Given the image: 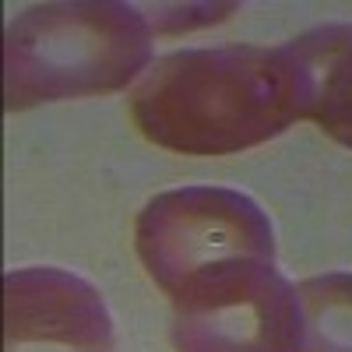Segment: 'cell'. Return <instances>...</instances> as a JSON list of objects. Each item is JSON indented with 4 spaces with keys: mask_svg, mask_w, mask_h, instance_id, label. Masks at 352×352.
Here are the masks:
<instances>
[{
    "mask_svg": "<svg viewBox=\"0 0 352 352\" xmlns=\"http://www.w3.org/2000/svg\"><path fill=\"white\" fill-rule=\"evenodd\" d=\"M285 53L300 74L303 120L352 148V25H317Z\"/></svg>",
    "mask_w": 352,
    "mask_h": 352,
    "instance_id": "cell-6",
    "label": "cell"
},
{
    "mask_svg": "<svg viewBox=\"0 0 352 352\" xmlns=\"http://www.w3.org/2000/svg\"><path fill=\"white\" fill-rule=\"evenodd\" d=\"M300 352H352V272L314 275L296 285Z\"/></svg>",
    "mask_w": 352,
    "mask_h": 352,
    "instance_id": "cell-7",
    "label": "cell"
},
{
    "mask_svg": "<svg viewBox=\"0 0 352 352\" xmlns=\"http://www.w3.org/2000/svg\"><path fill=\"white\" fill-rule=\"evenodd\" d=\"M240 4H144V18H148L152 32L159 36H169V32H180V28H197V25H212V21H222L236 11Z\"/></svg>",
    "mask_w": 352,
    "mask_h": 352,
    "instance_id": "cell-8",
    "label": "cell"
},
{
    "mask_svg": "<svg viewBox=\"0 0 352 352\" xmlns=\"http://www.w3.org/2000/svg\"><path fill=\"white\" fill-rule=\"evenodd\" d=\"M134 247L148 278L173 296L197 275L232 261H275L268 215L247 194L229 187H180L155 194L141 208Z\"/></svg>",
    "mask_w": 352,
    "mask_h": 352,
    "instance_id": "cell-3",
    "label": "cell"
},
{
    "mask_svg": "<svg viewBox=\"0 0 352 352\" xmlns=\"http://www.w3.org/2000/svg\"><path fill=\"white\" fill-rule=\"evenodd\" d=\"M138 131L180 155H232L303 120L300 74L285 46L166 53L131 92Z\"/></svg>",
    "mask_w": 352,
    "mask_h": 352,
    "instance_id": "cell-1",
    "label": "cell"
},
{
    "mask_svg": "<svg viewBox=\"0 0 352 352\" xmlns=\"http://www.w3.org/2000/svg\"><path fill=\"white\" fill-rule=\"evenodd\" d=\"M116 331L102 292L64 268L4 275V352H113Z\"/></svg>",
    "mask_w": 352,
    "mask_h": 352,
    "instance_id": "cell-5",
    "label": "cell"
},
{
    "mask_svg": "<svg viewBox=\"0 0 352 352\" xmlns=\"http://www.w3.org/2000/svg\"><path fill=\"white\" fill-rule=\"evenodd\" d=\"M176 352H300V307L275 261H232L176 289Z\"/></svg>",
    "mask_w": 352,
    "mask_h": 352,
    "instance_id": "cell-4",
    "label": "cell"
},
{
    "mask_svg": "<svg viewBox=\"0 0 352 352\" xmlns=\"http://www.w3.org/2000/svg\"><path fill=\"white\" fill-rule=\"evenodd\" d=\"M152 36L144 11L120 0H60L21 11L4 36L8 109L120 92L152 67Z\"/></svg>",
    "mask_w": 352,
    "mask_h": 352,
    "instance_id": "cell-2",
    "label": "cell"
}]
</instances>
